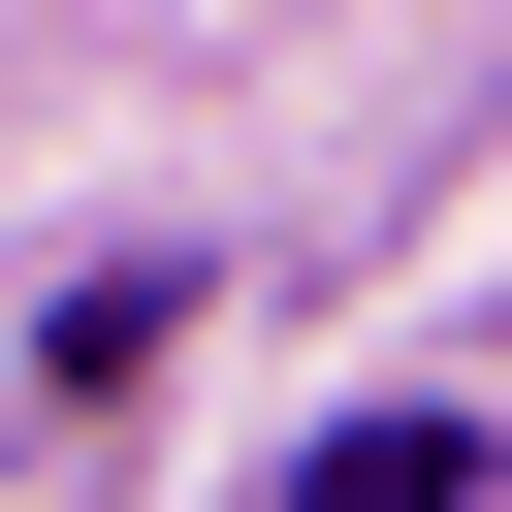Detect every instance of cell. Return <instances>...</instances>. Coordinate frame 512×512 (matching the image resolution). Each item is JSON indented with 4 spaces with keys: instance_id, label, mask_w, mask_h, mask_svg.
<instances>
[{
    "instance_id": "obj_1",
    "label": "cell",
    "mask_w": 512,
    "mask_h": 512,
    "mask_svg": "<svg viewBox=\"0 0 512 512\" xmlns=\"http://www.w3.org/2000/svg\"><path fill=\"white\" fill-rule=\"evenodd\" d=\"M288 512H480V448L448 416H352V448H288Z\"/></svg>"
}]
</instances>
